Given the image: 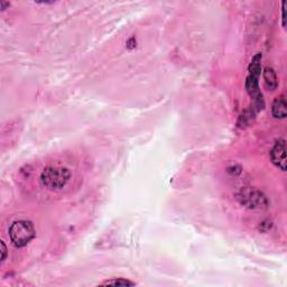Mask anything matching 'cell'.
Here are the masks:
<instances>
[{
    "label": "cell",
    "instance_id": "6da1fadb",
    "mask_svg": "<svg viewBox=\"0 0 287 287\" xmlns=\"http://www.w3.org/2000/svg\"><path fill=\"white\" fill-rule=\"evenodd\" d=\"M35 229L31 221L19 220L15 221L9 228V237L15 247H25L35 238Z\"/></svg>",
    "mask_w": 287,
    "mask_h": 287
},
{
    "label": "cell",
    "instance_id": "7a4b0ae2",
    "mask_svg": "<svg viewBox=\"0 0 287 287\" xmlns=\"http://www.w3.org/2000/svg\"><path fill=\"white\" fill-rule=\"evenodd\" d=\"M71 173L68 168L47 167L41 175L42 184L48 190H61L69 183Z\"/></svg>",
    "mask_w": 287,
    "mask_h": 287
},
{
    "label": "cell",
    "instance_id": "3957f363",
    "mask_svg": "<svg viewBox=\"0 0 287 287\" xmlns=\"http://www.w3.org/2000/svg\"><path fill=\"white\" fill-rule=\"evenodd\" d=\"M241 204L251 210H265L268 208V200L262 192L256 190H245L241 191L238 195Z\"/></svg>",
    "mask_w": 287,
    "mask_h": 287
},
{
    "label": "cell",
    "instance_id": "277c9868",
    "mask_svg": "<svg viewBox=\"0 0 287 287\" xmlns=\"http://www.w3.org/2000/svg\"><path fill=\"white\" fill-rule=\"evenodd\" d=\"M270 159L275 166H277L281 170H286V150L284 139H279L275 144L270 152Z\"/></svg>",
    "mask_w": 287,
    "mask_h": 287
},
{
    "label": "cell",
    "instance_id": "5b68a950",
    "mask_svg": "<svg viewBox=\"0 0 287 287\" xmlns=\"http://www.w3.org/2000/svg\"><path fill=\"white\" fill-rule=\"evenodd\" d=\"M287 104L284 96H280L278 98H276V100L273 103L272 107V112L275 118L284 119L287 114Z\"/></svg>",
    "mask_w": 287,
    "mask_h": 287
},
{
    "label": "cell",
    "instance_id": "8992f818",
    "mask_svg": "<svg viewBox=\"0 0 287 287\" xmlns=\"http://www.w3.org/2000/svg\"><path fill=\"white\" fill-rule=\"evenodd\" d=\"M264 79H265V83H266L267 88L270 91H274L277 89L278 87V79L277 75H276L275 71L272 68H265L264 70Z\"/></svg>",
    "mask_w": 287,
    "mask_h": 287
},
{
    "label": "cell",
    "instance_id": "52a82bcc",
    "mask_svg": "<svg viewBox=\"0 0 287 287\" xmlns=\"http://www.w3.org/2000/svg\"><path fill=\"white\" fill-rule=\"evenodd\" d=\"M101 285H113V286H127V285H135V283H132V281H129V280H127V279H124V278H117V279H114V280H107V281H104V283H102Z\"/></svg>",
    "mask_w": 287,
    "mask_h": 287
},
{
    "label": "cell",
    "instance_id": "ba28073f",
    "mask_svg": "<svg viewBox=\"0 0 287 287\" xmlns=\"http://www.w3.org/2000/svg\"><path fill=\"white\" fill-rule=\"evenodd\" d=\"M6 257H7V248L6 245H5V242L2 241V263L6 261Z\"/></svg>",
    "mask_w": 287,
    "mask_h": 287
}]
</instances>
